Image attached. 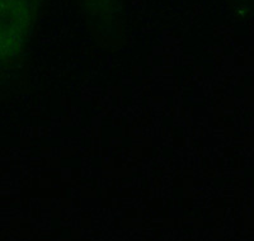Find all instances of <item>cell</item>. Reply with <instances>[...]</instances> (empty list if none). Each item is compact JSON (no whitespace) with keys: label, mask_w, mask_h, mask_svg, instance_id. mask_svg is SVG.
<instances>
[{"label":"cell","mask_w":254,"mask_h":241,"mask_svg":"<svg viewBox=\"0 0 254 241\" xmlns=\"http://www.w3.org/2000/svg\"><path fill=\"white\" fill-rule=\"evenodd\" d=\"M45 0H0V61L15 58L31 36Z\"/></svg>","instance_id":"6da1fadb"},{"label":"cell","mask_w":254,"mask_h":241,"mask_svg":"<svg viewBox=\"0 0 254 241\" xmlns=\"http://www.w3.org/2000/svg\"><path fill=\"white\" fill-rule=\"evenodd\" d=\"M88 23L98 33L119 32L124 0H78Z\"/></svg>","instance_id":"7a4b0ae2"}]
</instances>
